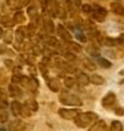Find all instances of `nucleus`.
<instances>
[{
  "label": "nucleus",
  "mask_w": 124,
  "mask_h": 131,
  "mask_svg": "<svg viewBox=\"0 0 124 131\" xmlns=\"http://www.w3.org/2000/svg\"><path fill=\"white\" fill-rule=\"evenodd\" d=\"M97 114L96 112H92V111H85V112H79V115L73 119L75 124L80 128H85V127H90L93 122L97 121Z\"/></svg>",
  "instance_id": "1"
},
{
  "label": "nucleus",
  "mask_w": 124,
  "mask_h": 131,
  "mask_svg": "<svg viewBox=\"0 0 124 131\" xmlns=\"http://www.w3.org/2000/svg\"><path fill=\"white\" fill-rule=\"evenodd\" d=\"M59 100L66 104V106H75V107H79L81 106V99L78 96V95L75 94H71L68 91H63L60 94V98H59Z\"/></svg>",
  "instance_id": "2"
},
{
  "label": "nucleus",
  "mask_w": 124,
  "mask_h": 131,
  "mask_svg": "<svg viewBox=\"0 0 124 131\" xmlns=\"http://www.w3.org/2000/svg\"><path fill=\"white\" fill-rule=\"evenodd\" d=\"M79 110L78 108H60L59 110V115H60L63 119H67V121H71V119H73L79 115Z\"/></svg>",
  "instance_id": "3"
},
{
  "label": "nucleus",
  "mask_w": 124,
  "mask_h": 131,
  "mask_svg": "<svg viewBox=\"0 0 124 131\" xmlns=\"http://www.w3.org/2000/svg\"><path fill=\"white\" fill-rule=\"evenodd\" d=\"M20 83H21V84H24L27 87V90L32 91V92H35L38 90V87H39V82L35 78H32V76H31V78H23V76H21Z\"/></svg>",
  "instance_id": "4"
},
{
  "label": "nucleus",
  "mask_w": 124,
  "mask_h": 131,
  "mask_svg": "<svg viewBox=\"0 0 124 131\" xmlns=\"http://www.w3.org/2000/svg\"><path fill=\"white\" fill-rule=\"evenodd\" d=\"M116 103V95L114 92H107L102 99V106L105 108H111L114 107V104Z\"/></svg>",
  "instance_id": "5"
},
{
  "label": "nucleus",
  "mask_w": 124,
  "mask_h": 131,
  "mask_svg": "<svg viewBox=\"0 0 124 131\" xmlns=\"http://www.w3.org/2000/svg\"><path fill=\"white\" fill-rule=\"evenodd\" d=\"M91 12H92L93 17H95L96 20H103L105 17V15H107V9L103 8V7H99V5H93Z\"/></svg>",
  "instance_id": "6"
},
{
  "label": "nucleus",
  "mask_w": 124,
  "mask_h": 131,
  "mask_svg": "<svg viewBox=\"0 0 124 131\" xmlns=\"http://www.w3.org/2000/svg\"><path fill=\"white\" fill-rule=\"evenodd\" d=\"M75 80H76V83H78L79 86H81V87H85V86L90 84V76L85 75V74H83V72H78V74H76Z\"/></svg>",
  "instance_id": "7"
},
{
  "label": "nucleus",
  "mask_w": 124,
  "mask_h": 131,
  "mask_svg": "<svg viewBox=\"0 0 124 131\" xmlns=\"http://www.w3.org/2000/svg\"><path fill=\"white\" fill-rule=\"evenodd\" d=\"M88 131H107V124H105L104 121L97 119L96 122H93L90 126V130Z\"/></svg>",
  "instance_id": "8"
},
{
  "label": "nucleus",
  "mask_w": 124,
  "mask_h": 131,
  "mask_svg": "<svg viewBox=\"0 0 124 131\" xmlns=\"http://www.w3.org/2000/svg\"><path fill=\"white\" fill-rule=\"evenodd\" d=\"M111 11L114 12L115 15H119V16H124V5L119 2H114L111 3Z\"/></svg>",
  "instance_id": "9"
},
{
  "label": "nucleus",
  "mask_w": 124,
  "mask_h": 131,
  "mask_svg": "<svg viewBox=\"0 0 124 131\" xmlns=\"http://www.w3.org/2000/svg\"><path fill=\"white\" fill-rule=\"evenodd\" d=\"M8 94L14 98H20L23 95V91L20 90V87H17L16 84L12 83V84H9V87H8Z\"/></svg>",
  "instance_id": "10"
},
{
  "label": "nucleus",
  "mask_w": 124,
  "mask_h": 131,
  "mask_svg": "<svg viewBox=\"0 0 124 131\" xmlns=\"http://www.w3.org/2000/svg\"><path fill=\"white\" fill-rule=\"evenodd\" d=\"M47 84H48V88L51 91H54V92L60 91V82H59V79H56V78L49 79L48 82H47Z\"/></svg>",
  "instance_id": "11"
},
{
  "label": "nucleus",
  "mask_w": 124,
  "mask_h": 131,
  "mask_svg": "<svg viewBox=\"0 0 124 131\" xmlns=\"http://www.w3.org/2000/svg\"><path fill=\"white\" fill-rule=\"evenodd\" d=\"M29 0H8V4L11 8H21L24 5H28Z\"/></svg>",
  "instance_id": "12"
},
{
  "label": "nucleus",
  "mask_w": 124,
  "mask_h": 131,
  "mask_svg": "<svg viewBox=\"0 0 124 131\" xmlns=\"http://www.w3.org/2000/svg\"><path fill=\"white\" fill-rule=\"evenodd\" d=\"M11 108H12V114L15 116H20L21 115V108H23V104L19 103L17 100H15V102L11 103Z\"/></svg>",
  "instance_id": "13"
},
{
  "label": "nucleus",
  "mask_w": 124,
  "mask_h": 131,
  "mask_svg": "<svg viewBox=\"0 0 124 131\" xmlns=\"http://www.w3.org/2000/svg\"><path fill=\"white\" fill-rule=\"evenodd\" d=\"M57 32H59V35H60L61 39H64L66 41H71V38L72 36H71V34L63 26H57Z\"/></svg>",
  "instance_id": "14"
},
{
  "label": "nucleus",
  "mask_w": 124,
  "mask_h": 131,
  "mask_svg": "<svg viewBox=\"0 0 124 131\" xmlns=\"http://www.w3.org/2000/svg\"><path fill=\"white\" fill-rule=\"evenodd\" d=\"M90 83L96 84V86H102V84H104V78H103V76H100L99 74H92L90 76Z\"/></svg>",
  "instance_id": "15"
},
{
  "label": "nucleus",
  "mask_w": 124,
  "mask_h": 131,
  "mask_svg": "<svg viewBox=\"0 0 124 131\" xmlns=\"http://www.w3.org/2000/svg\"><path fill=\"white\" fill-rule=\"evenodd\" d=\"M27 108L31 111V112H36L38 111V108H39V104H38V102L35 99H28L27 102H26V104H24Z\"/></svg>",
  "instance_id": "16"
},
{
  "label": "nucleus",
  "mask_w": 124,
  "mask_h": 131,
  "mask_svg": "<svg viewBox=\"0 0 124 131\" xmlns=\"http://www.w3.org/2000/svg\"><path fill=\"white\" fill-rule=\"evenodd\" d=\"M107 131H123V126L119 121H114L111 123V127Z\"/></svg>",
  "instance_id": "17"
},
{
  "label": "nucleus",
  "mask_w": 124,
  "mask_h": 131,
  "mask_svg": "<svg viewBox=\"0 0 124 131\" xmlns=\"http://www.w3.org/2000/svg\"><path fill=\"white\" fill-rule=\"evenodd\" d=\"M64 84H66L67 88H72L76 84V80H75V78H72V76H66V79H64Z\"/></svg>",
  "instance_id": "18"
},
{
  "label": "nucleus",
  "mask_w": 124,
  "mask_h": 131,
  "mask_svg": "<svg viewBox=\"0 0 124 131\" xmlns=\"http://www.w3.org/2000/svg\"><path fill=\"white\" fill-rule=\"evenodd\" d=\"M97 62H99V64L102 66V67H104V68H109L111 66H112V63H111L109 60H107V59H104V58H99Z\"/></svg>",
  "instance_id": "19"
},
{
  "label": "nucleus",
  "mask_w": 124,
  "mask_h": 131,
  "mask_svg": "<svg viewBox=\"0 0 124 131\" xmlns=\"http://www.w3.org/2000/svg\"><path fill=\"white\" fill-rule=\"evenodd\" d=\"M69 48L72 50V51H75L76 53H79V52H81V48H80V46L79 44H76V43H72V41H69Z\"/></svg>",
  "instance_id": "20"
},
{
  "label": "nucleus",
  "mask_w": 124,
  "mask_h": 131,
  "mask_svg": "<svg viewBox=\"0 0 124 131\" xmlns=\"http://www.w3.org/2000/svg\"><path fill=\"white\" fill-rule=\"evenodd\" d=\"M75 35H76V38H78L80 41H83V43H85V40H87V38H85V35L83 34L81 31H78V29H76L75 31Z\"/></svg>",
  "instance_id": "21"
},
{
  "label": "nucleus",
  "mask_w": 124,
  "mask_h": 131,
  "mask_svg": "<svg viewBox=\"0 0 124 131\" xmlns=\"http://www.w3.org/2000/svg\"><path fill=\"white\" fill-rule=\"evenodd\" d=\"M24 19H26V17H24V15H23L21 12H17V14L14 16V20H15L16 23H23V21H24Z\"/></svg>",
  "instance_id": "22"
},
{
  "label": "nucleus",
  "mask_w": 124,
  "mask_h": 131,
  "mask_svg": "<svg viewBox=\"0 0 124 131\" xmlns=\"http://www.w3.org/2000/svg\"><path fill=\"white\" fill-rule=\"evenodd\" d=\"M83 63H84V66H85L88 70H95V68H96V66L93 64L92 62H90L88 59H83Z\"/></svg>",
  "instance_id": "23"
},
{
  "label": "nucleus",
  "mask_w": 124,
  "mask_h": 131,
  "mask_svg": "<svg viewBox=\"0 0 124 131\" xmlns=\"http://www.w3.org/2000/svg\"><path fill=\"white\" fill-rule=\"evenodd\" d=\"M24 31H23V28H19L16 31V40H19V41H21L23 39H24V34H23Z\"/></svg>",
  "instance_id": "24"
},
{
  "label": "nucleus",
  "mask_w": 124,
  "mask_h": 131,
  "mask_svg": "<svg viewBox=\"0 0 124 131\" xmlns=\"http://www.w3.org/2000/svg\"><path fill=\"white\" fill-rule=\"evenodd\" d=\"M8 121V114L5 112V110H2L0 111V122H7Z\"/></svg>",
  "instance_id": "25"
},
{
  "label": "nucleus",
  "mask_w": 124,
  "mask_h": 131,
  "mask_svg": "<svg viewBox=\"0 0 124 131\" xmlns=\"http://www.w3.org/2000/svg\"><path fill=\"white\" fill-rule=\"evenodd\" d=\"M81 9L84 11V12L90 14L91 11H92V7H91V5H88V4H83V5H81Z\"/></svg>",
  "instance_id": "26"
},
{
  "label": "nucleus",
  "mask_w": 124,
  "mask_h": 131,
  "mask_svg": "<svg viewBox=\"0 0 124 131\" xmlns=\"http://www.w3.org/2000/svg\"><path fill=\"white\" fill-rule=\"evenodd\" d=\"M7 107H8L7 100H3V99H0V111H2V110H5Z\"/></svg>",
  "instance_id": "27"
},
{
  "label": "nucleus",
  "mask_w": 124,
  "mask_h": 131,
  "mask_svg": "<svg viewBox=\"0 0 124 131\" xmlns=\"http://www.w3.org/2000/svg\"><path fill=\"white\" fill-rule=\"evenodd\" d=\"M45 26H47V29H48L49 32L54 31V24H52L51 20H47V21H45Z\"/></svg>",
  "instance_id": "28"
},
{
  "label": "nucleus",
  "mask_w": 124,
  "mask_h": 131,
  "mask_svg": "<svg viewBox=\"0 0 124 131\" xmlns=\"http://www.w3.org/2000/svg\"><path fill=\"white\" fill-rule=\"evenodd\" d=\"M0 99L7 100V92H5L4 90H0Z\"/></svg>",
  "instance_id": "29"
},
{
  "label": "nucleus",
  "mask_w": 124,
  "mask_h": 131,
  "mask_svg": "<svg viewBox=\"0 0 124 131\" xmlns=\"http://www.w3.org/2000/svg\"><path fill=\"white\" fill-rule=\"evenodd\" d=\"M115 112L117 115H124V108H121V107H117V108L115 110Z\"/></svg>",
  "instance_id": "30"
},
{
  "label": "nucleus",
  "mask_w": 124,
  "mask_h": 131,
  "mask_svg": "<svg viewBox=\"0 0 124 131\" xmlns=\"http://www.w3.org/2000/svg\"><path fill=\"white\" fill-rule=\"evenodd\" d=\"M66 58L67 59H71V60H75V56H73V53H66Z\"/></svg>",
  "instance_id": "31"
},
{
  "label": "nucleus",
  "mask_w": 124,
  "mask_h": 131,
  "mask_svg": "<svg viewBox=\"0 0 124 131\" xmlns=\"http://www.w3.org/2000/svg\"><path fill=\"white\" fill-rule=\"evenodd\" d=\"M5 64H7V66H8L9 68L12 67V62H11V60H5Z\"/></svg>",
  "instance_id": "32"
},
{
  "label": "nucleus",
  "mask_w": 124,
  "mask_h": 131,
  "mask_svg": "<svg viewBox=\"0 0 124 131\" xmlns=\"http://www.w3.org/2000/svg\"><path fill=\"white\" fill-rule=\"evenodd\" d=\"M3 34H4V32H3V28H0V39L3 38Z\"/></svg>",
  "instance_id": "33"
},
{
  "label": "nucleus",
  "mask_w": 124,
  "mask_h": 131,
  "mask_svg": "<svg viewBox=\"0 0 124 131\" xmlns=\"http://www.w3.org/2000/svg\"><path fill=\"white\" fill-rule=\"evenodd\" d=\"M14 131H24V130H23L21 127H19V128H16V130H14Z\"/></svg>",
  "instance_id": "34"
},
{
  "label": "nucleus",
  "mask_w": 124,
  "mask_h": 131,
  "mask_svg": "<svg viewBox=\"0 0 124 131\" xmlns=\"http://www.w3.org/2000/svg\"><path fill=\"white\" fill-rule=\"evenodd\" d=\"M0 21H2V15H0Z\"/></svg>",
  "instance_id": "35"
},
{
  "label": "nucleus",
  "mask_w": 124,
  "mask_h": 131,
  "mask_svg": "<svg viewBox=\"0 0 124 131\" xmlns=\"http://www.w3.org/2000/svg\"><path fill=\"white\" fill-rule=\"evenodd\" d=\"M0 131H5V130H4V128H2V130H0Z\"/></svg>",
  "instance_id": "36"
}]
</instances>
